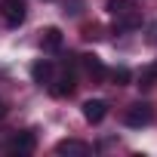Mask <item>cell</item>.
Instances as JSON below:
<instances>
[{
  "mask_svg": "<svg viewBox=\"0 0 157 157\" xmlns=\"http://www.w3.org/2000/svg\"><path fill=\"white\" fill-rule=\"evenodd\" d=\"M151 120H154V108H151L148 102H136V105H129L126 114H123V123L132 126V129H142V126H148Z\"/></svg>",
  "mask_w": 157,
  "mask_h": 157,
  "instance_id": "cell-1",
  "label": "cell"
},
{
  "mask_svg": "<svg viewBox=\"0 0 157 157\" xmlns=\"http://www.w3.org/2000/svg\"><path fill=\"white\" fill-rule=\"evenodd\" d=\"M0 16L10 28H19L28 16V3L25 0H0Z\"/></svg>",
  "mask_w": 157,
  "mask_h": 157,
  "instance_id": "cell-2",
  "label": "cell"
},
{
  "mask_svg": "<svg viewBox=\"0 0 157 157\" xmlns=\"http://www.w3.org/2000/svg\"><path fill=\"white\" fill-rule=\"evenodd\" d=\"M34 148H37V136L34 132H16L13 139H10V151L13 154H34Z\"/></svg>",
  "mask_w": 157,
  "mask_h": 157,
  "instance_id": "cell-3",
  "label": "cell"
},
{
  "mask_svg": "<svg viewBox=\"0 0 157 157\" xmlns=\"http://www.w3.org/2000/svg\"><path fill=\"white\" fill-rule=\"evenodd\" d=\"M83 117H86V123H102V120L108 117V102H105V99H90V102H83Z\"/></svg>",
  "mask_w": 157,
  "mask_h": 157,
  "instance_id": "cell-4",
  "label": "cell"
},
{
  "mask_svg": "<svg viewBox=\"0 0 157 157\" xmlns=\"http://www.w3.org/2000/svg\"><path fill=\"white\" fill-rule=\"evenodd\" d=\"M77 90V77L74 74H65V77H59V80H49V93L56 96V99H65V96H71Z\"/></svg>",
  "mask_w": 157,
  "mask_h": 157,
  "instance_id": "cell-5",
  "label": "cell"
},
{
  "mask_svg": "<svg viewBox=\"0 0 157 157\" xmlns=\"http://www.w3.org/2000/svg\"><path fill=\"white\" fill-rule=\"evenodd\" d=\"M62 43H65V37H62L59 28H43V31H40V46H43V52H59Z\"/></svg>",
  "mask_w": 157,
  "mask_h": 157,
  "instance_id": "cell-6",
  "label": "cell"
},
{
  "mask_svg": "<svg viewBox=\"0 0 157 157\" xmlns=\"http://www.w3.org/2000/svg\"><path fill=\"white\" fill-rule=\"evenodd\" d=\"M93 148L86 145V142H80V139H62L59 145H56V154H77V157H86Z\"/></svg>",
  "mask_w": 157,
  "mask_h": 157,
  "instance_id": "cell-7",
  "label": "cell"
},
{
  "mask_svg": "<svg viewBox=\"0 0 157 157\" xmlns=\"http://www.w3.org/2000/svg\"><path fill=\"white\" fill-rule=\"evenodd\" d=\"M52 71H56V68H52V62H49V59H40V62H34V65H31V77H34V83H40V86H43V83L49 86Z\"/></svg>",
  "mask_w": 157,
  "mask_h": 157,
  "instance_id": "cell-8",
  "label": "cell"
},
{
  "mask_svg": "<svg viewBox=\"0 0 157 157\" xmlns=\"http://www.w3.org/2000/svg\"><path fill=\"white\" fill-rule=\"evenodd\" d=\"M80 62H83V68H86V74L93 77L96 83H102L105 77H108V68L99 62V56H80Z\"/></svg>",
  "mask_w": 157,
  "mask_h": 157,
  "instance_id": "cell-9",
  "label": "cell"
},
{
  "mask_svg": "<svg viewBox=\"0 0 157 157\" xmlns=\"http://www.w3.org/2000/svg\"><path fill=\"white\" fill-rule=\"evenodd\" d=\"M136 28H142V16L129 6V10H123L120 16H117V25H114V31H136Z\"/></svg>",
  "mask_w": 157,
  "mask_h": 157,
  "instance_id": "cell-10",
  "label": "cell"
},
{
  "mask_svg": "<svg viewBox=\"0 0 157 157\" xmlns=\"http://www.w3.org/2000/svg\"><path fill=\"white\" fill-rule=\"evenodd\" d=\"M139 86H142V90H151V86H157V62H154V65H148V68L142 71V77H139Z\"/></svg>",
  "mask_w": 157,
  "mask_h": 157,
  "instance_id": "cell-11",
  "label": "cell"
},
{
  "mask_svg": "<svg viewBox=\"0 0 157 157\" xmlns=\"http://www.w3.org/2000/svg\"><path fill=\"white\" fill-rule=\"evenodd\" d=\"M108 77H111V80H114L117 86H126L132 74H129V68H114V71H108Z\"/></svg>",
  "mask_w": 157,
  "mask_h": 157,
  "instance_id": "cell-12",
  "label": "cell"
},
{
  "mask_svg": "<svg viewBox=\"0 0 157 157\" xmlns=\"http://www.w3.org/2000/svg\"><path fill=\"white\" fill-rule=\"evenodd\" d=\"M123 10H129L126 0H108V13H111V16H120Z\"/></svg>",
  "mask_w": 157,
  "mask_h": 157,
  "instance_id": "cell-13",
  "label": "cell"
},
{
  "mask_svg": "<svg viewBox=\"0 0 157 157\" xmlns=\"http://www.w3.org/2000/svg\"><path fill=\"white\" fill-rule=\"evenodd\" d=\"M148 43H154V46H157V22H151V25H148Z\"/></svg>",
  "mask_w": 157,
  "mask_h": 157,
  "instance_id": "cell-14",
  "label": "cell"
},
{
  "mask_svg": "<svg viewBox=\"0 0 157 157\" xmlns=\"http://www.w3.org/2000/svg\"><path fill=\"white\" fill-rule=\"evenodd\" d=\"M83 37H86V40H96V37H99V28H96V25H93V28H83Z\"/></svg>",
  "mask_w": 157,
  "mask_h": 157,
  "instance_id": "cell-15",
  "label": "cell"
},
{
  "mask_svg": "<svg viewBox=\"0 0 157 157\" xmlns=\"http://www.w3.org/2000/svg\"><path fill=\"white\" fill-rule=\"evenodd\" d=\"M3 114H6V105H3V102H0V117H3Z\"/></svg>",
  "mask_w": 157,
  "mask_h": 157,
  "instance_id": "cell-16",
  "label": "cell"
}]
</instances>
